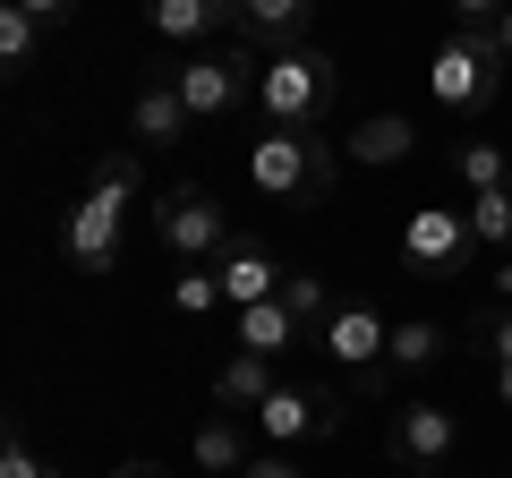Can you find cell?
<instances>
[{
  "mask_svg": "<svg viewBox=\"0 0 512 478\" xmlns=\"http://www.w3.org/2000/svg\"><path fill=\"white\" fill-rule=\"evenodd\" d=\"M342 163H350V154L325 146L316 129H265L248 146V188L265 205H325L333 180H342Z\"/></svg>",
  "mask_w": 512,
  "mask_h": 478,
  "instance_id": "obj_1",
  "label": "cell"
},
{
  "mask_svg": "<svg viewBox=\"0 0 512 478\" xmlns=\"http://www.w3.org/2000/svg\"><path fill=\"white\" fill-rule=\"evenodd\" d=\"M128 205H137V154L111 146L103 163H94L86 197H77L69 231H60V248H69L77 274H111V265H120V222H128Z\"/></svg>",
  "mask_w": 512,
  "mask_h": 478,
  "instance_id": "obj_2",
  "label": "cell"
},
{
  "mask_svg": "<svg viewBox=\"0 0 512 478\" xmlns=\"http://www.w3.org/2000/svg\"><path fill=\"white\" fill-rule=\"evenodd\" d=\"M333 94H342V69H333V52H316V43L265 52V69H256V111H265V129H316V120L333 111Z\"/></svg>",
  "mask_w": 512,
  "mask_h": 478,
  "instance_id": "obj_3",
  "label": "cell"
},
{
  "mask_svg": "<svg viewBox=\"0 0 512 478\" xmlns=\"http://www.w3.org/2000/svg\"><path fill=\"white\" fill-rule=\"evenodd\" d=\"M316 350H325L333 368L350 376V393H367V402L393 385V325H384L376 299H333V316L316 325Z\"/></svg>",
  "mask_w": 512,
  "mask_h": 478,
  "instance_id": "obj_4",
  "label": "cell"
},
{
  "mask_svg": "<svg viewBox=\"0 0 512 478\" xmlns=\"http://www.w3.org/2000/svg\"><path fill=\"white\" fill-rule=\"evenodd\" d=\"M504 69L512 60L495 52L487 26H453V35L436 43V60H427V94H436L444 111H487L495 94H504Z\"/></svg>",
  "mask_w": 512,
  "mask_h": 478,
  "instance_id": "obj_5",
  "label": "cell"
},
{
  "mask_svg": "<svg viewBox=\"0 0 512 478\" xmlns=\"http://www.w3.org/2000/svg\"><path fill=\"white\" fill-rule=\"evenodd\" d=\"M256 69H265V52L231 43V52H188V69H171V86H180L188 120H239L256 103Z\"/></svg>",
  "mask_w": 512,
  "mask_h": 478,
  "instance_id": "obj_6",
  "label": "cell"
},
{
  "mask_svg": "<svg viewBox=\"0 0 512 478\" xmlns=\"http://www.w3.org/2000/svg\"><path fill=\"white\" fill-rule=\"evenodd\" d=\"M154 239H163L180 265H205V257H222V248H231V214H222L214 188L171 180L163 197H154Z\"/></svg>",
  "mask_w": 512,
  "mask_h": 478,
  "instance_id": "obj_7",
  "label": "cell"
},
{
  "mask_svg": "<svg viewBox=\"0 0 512 478\" xmlns=\"http://www.w3.org/2000/svg\"><path fill=\"white\" fill-rule=\"evenodd\" d=\"M470 257H478V231L453 205H419L402 222V274L410 282H453V274H470Z\"/></svg>",
  "mask_w": 512,
  "mask_h": 478,
  "instance_id": "obj_8",
  "label": "cell"
},
{
  "mask_svg": "<svg viewBox=\"0 0 512 478\" xmlns=\"http://www.w3.org/2000/svg\"><path fill=\"white\" fill-rule=\"evenodd\" d=\"M256 436L274 444V453L325 444V436H342V402H333L325 385H274L265 402H256Z\"/></svg>",
  "mask_w": 512,
  "mask_h": 478,
  "instance_id": "obj_9",
  "label": "cell"
},
{
  "mask_svg": "<svg viewBox=\"0 0 512 478\" xmlns=\"http://www.w3.org/2000/svg\"><path fill=\"white\" fill-rule=\"evenodd\" d=\"M384 453L402 461L410 478H419V470H453V453H461V410H444V402H402V410H393V427H384Z\"/></svg>",
  "mask_w": 512,
  "mask_h": 478,
  "instance_id": "obj_10",
  "label": "cell"
},
{
  "mask_svg": "<svg viewBox=\"0 0 512 478\" xmlns=\"http://www.w3.org/2000/svg\"><path fill=\"white\" fill-rule=\"evenodd\" d=\"M239 35L256 52H299L316 35V0H239Z\"/></svg>",
  "mask_w": 512,
  "mask_h": 478,
  "instance_id": "obj_11",
  "label": "cell"
},
{
  "mask_svg": "<svg viewBox=\"0 0 512 478\" xmlns=\"http://www.w3.org/2000/svg\"><path fill=\"white\" fill-rule=\"evenodd\" d=\"M214 274H222V299H231V308H256V299H274V291H282L274 248H256V239H231V248L214 257Z\"/></svg>",
  "mask_w": 512,
  "mask_h": 478,
  "instance_id": "obj_12",
  "label": "cell"
},
{
  "mask_svg": "<svg viewBox=\"0 0 512 478\" xmlns=\"http://www.w3.org/2000/svg\"><path fill=\"white\" fill-rule=\"evenodd\" d=\"M146 26L163 43H214L222 26H239V0H146Z\"/></svg>",
  "mask_w": 512,
  "mask_h": 478,
  "instance_id": "obj_13",
  "label": "cell"
},
{
  "mask_svg": "<svg viewBox=\"0 0 512 478\" xmlns=\"http://www.w3.org/2000/svg\"><path fill=\"white\" fill-rule=\"evenodd\" d=\"M188 461H197L205 478H239L256 461L248 427H239V410H214V419H197V436H188Z\"/></svg>",
  "mask_w": 512,
  "mask_h": 478,
  "instance_id": "obj_14",
  "label": "cell"
},
{
  "mask_svg": "<svg viewBox=\"0 0 512 478\" xmlns=\"http://www.w3.org/2000/svg\"><path fill=\"white\" fill-rule=\"evenodd\" d=\"M128 137H137V146H180V137H188V103H180L171 77H146V86H137V103H128Z\"/></svg>",
  "mask_w": 512,
  "mask_h": 478,
  "instance_id": "obj_15",
  "label": "cell"
},
{
  "mask_svg": "<svg viewBox=\"0 0 512 478\" xmlns=\"http://www.w3.org/2000/svg\"><path fill=\"white\" fill-rule=\"evenodd\" d=\"M342 154H350V163H367V171H384V163H410V154H419V129H410L402 111H367L359 129L342 137Z\"/></svg>",
  "mask_w": 512,
  "mask_h": 478,
  "instance_id": "obj_16",
  "label": "cell"
},
{
  "mask_svg": "<svg viewBox=\"0 0 512 478\" xmlns=\"http://www.w3.org/2000/svg\"><path fill=\"white\" fill-rule=\"evenodd\" d=\"M453 342H461V333L436 325V316H402V325H393V376H427V368H444V359H453Z\"/></svg>",
  "mask_w": 512,
  "mask_h": 478,
  "instance_id": "obj_17",
  "label": "cell"
},
{
  "mask_svg": "<svg viewBox=\"0 0 512 478\" xmlns=\"http://www.w3.org/2000/svg\"><path fill=\"white\" fill-rule=\"evenodd\" d=\"M274 385H282V376H274V359H265V350H231V359H222V376H214V410H256Z\"/></svg>",
  "mask_w": 512,
  "mask_h": 478,
  "instance_id": "obj_18",
  "label": "cell"
},
{
  "mask_svg": "<svg viewBox=\"0 0 512 478\" xmlns=\"http://www.w3.org/2000/svg\"><path fill=\"white\" fill-rule=\"evenodd\" d=\"M291 342H308V325H299L282 299H256V308H239V350H265V359H282Z\"/></svg>",
  "mask_w": 512,
  "mask_h": 478,
  "instance_id": "obj_19",
  "label": "cell"
},
{
  "mask_svg": "<svg viewBox=\"0 0 512 478\" xmlns=\"http://www.w3.org/2000/svg\"><path fill=\"white\" fill-rule=\"evenodd\" d=\"M453 180L470 188V197H487V188L512 180V154L495 146V137H470V146H453Z\"/></svg>",
  "mask_w": 512,
  "mask_h": 478,
  "instance_id": "obj_20",
  "label": "cell"
},
{
  "mask_svg": "<svg viewBox=\"0 0 512 478\" xmlns=\"http://www.w3.org/2000/svg\"><path fill=\"white\" fill-rule=\"evenodd\" d=\"M461 214H470L478 248H495V257H512V180H504V188H487V197H470Z\"/></svg>",
  "mask_w": 512,
  "mask_h": 478,
  "instance_id": "obj_21",
  "label": "cell"
},
{
  "mask_svg": "<svg viewBox=\"0 0 512 478\" xmlns=\"http://www.w3.org/2000/svg\"><path fill=\"white\" fill-rule=\"evenodd\" d=\"M461 350H487L495 368H512V308H504V299H487V308L461 325Z\"/></svg>",
  "mask_w": 512,
  "mask_h": 478,
  "instance_id": "obj_22",
  "label": "cell"
},
{
  "mask_svg": "<svg viewBox=\"0 0 512 478\" xmlns=\"http://www.w3.org/2000/svg\"><path fill=\"white\" fill-rule=\"evenodd\" d=\"M35 52H43V18H35V9H18V0H0V60L26 69Z\"/></svg>",
  "mask_w": 512,
  "mask_h": 478,
  "instance_id": "obj_23",
  "label": "cell"
},
{
  "mask_svg": "<svg viewBox=\"0 0 512 478\" xmlns=\"http://www.w3.org/2000/svg\"><path fill=\"white\" fill-rule=\"evenodd\" d=\"M171 308H180V316H214V308H231V299H222V274H214V265H188V274L171 282Z\"/></svg>",
  "mask_w": 512,
  "mask_h": 478,
  "instance_id": "obj_24",
  "label": "cell"
},
{
  "mask_svg": "<svg viewBox=\"0 0 512 478\" xmlns=\"http://www.w3.org/2000/svg\"><path fill=\"white\" fill-rule=\"evenodd\" d=\"M282 308H291L299 316V325H325V316H333V299H325V282H316V274H282Z\"/></svg>",
  "mask_w": 512,
  "mask_h": 478,
  "instance_id": "obj_25",
  "label": "cell"
},
{
  "mask_svg": "<svg viewBox=\"0 0 512 478\" xmlns=\"http://www.w3.org/2000/svg\"><path fill=\"white\" fill-rule=\"evenodd\" d=\"M0 478H60V470L26 444V427H9V436H0Z\"/></svg>",
  "mask_w": 512,
  "mask_h": 478,
  "instance_id": "obj_26",
  "label": "cell"
},
{
  "mask_svg": "<svg viewBox=\"0 0 512 478\" xmlns=\"http://www.w3.org/2000/svg\"><path fill=\"white\" fill-rule=\"evenodd\" d=\"M512 0H453V26H495Z\"/></svg>",
  "mask_w": 512,
  "mask_h": 478,
  "instance_id": "obj_27",
  "label": "cell"
},
{
  "mask_svg": "<svg viewBox=\"0 0 512 478\" xmlns=\"http://www.w3.org/2000/svg\"><path fill=\"white\" fill-rule=\"evenodd\" d=\"M239 478H308V470H299L291 453H256V461H248V470H239Z\"/></svg>",
  "mask_w": 512,
  "mask_h": 478,
  "instance_id": "obj_28",
  "label": "cell"
},
{
  "mask_svg": "<svg viewBox=\"0 0 512 478\" xmlns=\"http://www.w3.org/2000/svg\"><path fill=\"white\" fill-rule=\"evenodd\" d=\"M18 9H35L43 26H69V18H77V0H18Z\"/></svg>",
  "mask_w": 512,
  "mask_h": 478,
  "instance_id": "obj_29",
  "label": "cell"
},
{
  "mask_svg": "<svg viewBox=\"0 0 512 478\" xmlns=\"http://www.w3.org/2000/svg\"><path fill=\"white\" fill-rule=\"evenodd\" d=\"M111 478H171V470H163V461H120Z\"/></svg>",
  "mask_w": 512,
  "mask_h": 478,
  "instance_id": "obj_30",
  "label": "cell"
},
{
  "mask_svg": "<svg viewBox=\"0 0 512 478\" xmlns=\"http://www.w3.org/2000/svg\"><path fill=\"white\" fill-rule=\"evenodd\" d=\"M487 282H495V299L512 308V257H495V274H487Z\"/></svg>",
  "mask_w": 512,
  "mask_h": 478,
  "instance_id": "obj_31",
  "label": "cell"
},
{
  "mask_svg": "<svg viewBox=\"0 0 512 478\" xmlns=\"http://www.w3.org/2000/svg\"><path fill=\"white\" fill-rule=\"evenodd\" d=\"M487 35H495V52H504V60H512V9H504V18H495V26H487Z\"/></svg>",
  "mask_w": 512,
  "mask_h": 478,
  "instance_id": "obj_32",
  "label": "cell"
},
{
  "mask_svg": "<svg viewBox=\"0 0 512 478\" xmlns=\"http://www.w3.org/2000/svg\"><path fill=\"white\" fill-rule=\"evenodd\" d=\"M495 402H504V410H512V368H495Z\"/></svg>",
  "mask_w": 512,
  "mask_h": 478,
  "instance_id": "obj_33",
  "label": "cell"
},
{
  "mask_svg": "<svg viewBox=\"0 0 512 478\" xmlns=\"http://www.w3.org/2000/svg\"><path fill=\"white\" fill-rule=\"evenodd\" d=\"M419 478H453V470H419Z\"/></svg>",
  "mask_w": 512,
  "mask_h": 478,
  "instance_id": "obj_34",
  "label": "cell"
}]
</instances>
